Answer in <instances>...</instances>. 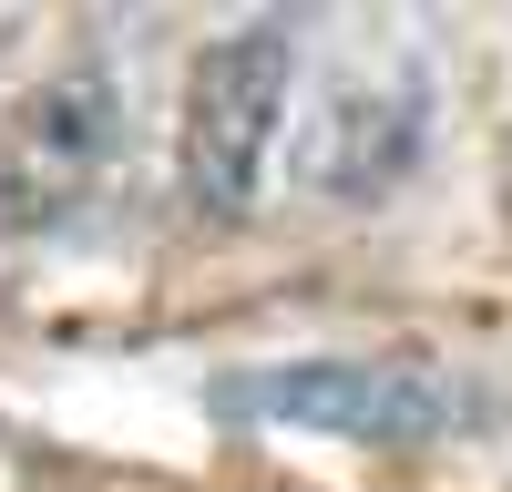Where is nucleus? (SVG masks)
<instances>
[{"mask_svg":"<svg viewBox=\"0 0 512 492\" xmlns=\"http://www.w3.org/2000/svg\"><path fill=\"white\" fill-rule=\"evenodd\" d=\"M287 82H297L287 21H246V31H226V41L195 52L175 164H185V195L205 205V216H246L256 205V175H267L277 123H287Z\"/></svg>","mask_w":512,"mask_h":492,"instance_id":"f257e3e1","label":"nucleus"},{"mask_svg":"<svg viewBox=\"0 0 512 492\" xmlns=\"http://www.w3.org/2000/svg\"><path fill=\"white\" fill-rule=\"evenodd\" d=\"M226 410L308 441H359V451H420L461 421V400L420 359H277L226 390Z\"/></svg>","mask_w":512,"mask_h":492,"instance_id":"f03ea898","label":"nucleus"},{"mask_svg":"<svg viewBox=\"0 0 512 492\" xmlns=\"http://www.w3.org/2000/svg\"><path fill=\"white\" fill-rule=\"evenodd\" d=\"M103 154H113V93H103L93 72L31 93L11 123H0V226L21 236V226L72 216V205L93 195Z\"/></svg>","mask_w":512,"mask_h":492,"instance_id":"7ed1b4c3","label":"nucleus"},{"mask_svg":"<svg viewBox=\"0 0 512 492\" xmlns=\"http://www.w3.org/2000/svg\"><path fill=\"white\" fill-rule=\"evenodd\" d=\"M420 144V103L410 93H338L318 123V185L338 195H379Z\"/></svg>","mask_w":512,"mask_h":492,"instance_id":"20e7f679","label":"nucleus"}]
</instances>
